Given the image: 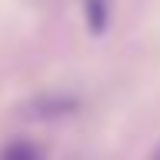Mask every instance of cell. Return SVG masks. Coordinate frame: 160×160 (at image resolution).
<instances>
[{"instance_id": "obj_1", "label": "cell", "mask_w": 160, "mask_h": 160, "mask_svg": "<svg viewBox=\"0 0 160 160\" xmlns=\"http://www.w3.org/2000/svg\"><path fill=\"white\" fill-rule=\"evenodd\" d=\"M77 100L67 97V93H43V97H33L27 103V117H40V120H57V117H70V113H77Z\"/></svg>"}, {"instance_id": "obj_2", "label": "cell", "mask_w": 160, "mask_h": 160, "mask_svg": "<svg viewBox=\"0 0 160 160\" xmlns=\"http://www.w3.org/2000/svg\"><path fill=\"white\" fill-rule=\"evenodd\" d=\"M0 160H43V150L37 143H30V140L13 137L0 147Z\"/></svg>"}, {"instance_id": "obj_3", "label": "cell", "mask_w": 160, "mask_h": 160, "mask_svg": "<svg viewBox=\"0 0 160 160\" xmlns=\"http://www.w3.org/2000/svg\"><path fill=\"white\" fill-rule=\"evenodd\" d=\"M83 10H87V27L90 33H103L110 20V7L107 0H83Z\"/></svg>"}, {"instance_id": "obj_4", "label": "cell", "mask_w": 160, "mask_h": 160, "mask_svg": "<svg viewBox=\"0 0 160 160\" xmlns=\"http://www.w3.org/2000/svg\"><path fill=\"white\" fill-rule=\"evenodd\" d=\"M147 160H160V143H157L153 150H150V157H147Z\"/></svg>"}]
</instances>
